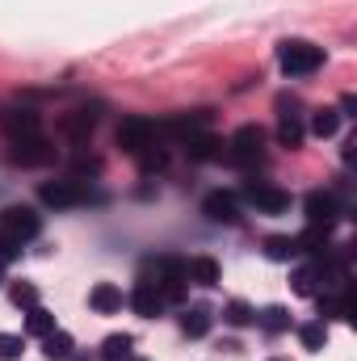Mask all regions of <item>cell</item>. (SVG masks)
<instances>
[{
  "label": "cell",
  "instance_id": "obj_1",
  "mask_svg": "<svg viewBox=\"0 0 357 361\" xmlns=\"http://www.w3.org/2000/svg\"><path fill=\"white\" fill-rule=\"evenodd\" d=\"M38 231H42V214H38V210H30V206H8V210L0 214V257L13 261Z\"/></svg>",
  "mask_w": 357,
  "mask_h": 361
},
{
  "label": "cell",
  "instance_id": "obj_2",
  "mask_svg": "<svg viewBox=\"0 0 357 361\" xmlns=\"http://www.w3.org/2000/svg\"><path fill=\"white\" fill-rule=\"evenodd\" d=\"M277 63H282L286 76H311L324 63V51L315 42H307V38H286L277 47Z\"/></svg>",
  "mask_w": 357,
  "mask_h": 361
},
{
  "label": "cell",
  "instance_id": "obj_3",
  "mask_svg": "<svg viewBox=\"0 0 357 361\" xmlns=\"http://www.w3.org/2000/svg\"><path fill=\"white\" fill-rule=\"evenodd\" d=\"M156 139H160V130H156L152 118H126V122L118 126V147H122L126 156H143L147 147H156Z\"/></svg>",
  "mask_w": 357,
  "mask_h": 361
},
{
  "label": "cell",
  "instance_id": "obj_4",
  "mask_svg": "<svg viewBox=\"0 0 357 361\" xmlns=\"http://www.w3.org/2000/svg\"><path fill=\"white\" fill-rule=\"evenodd\" d=\"M261 152H265V130H261V126H240V130L227 139V160L240 164V169L257 164Z\"/></svg>",
  "mask_w": 357,
  "mask_h": 361
},
{
  "label": "cell",
  "instance_id": "obj_5",
  "mask_svg": "<svg viewBox=\"0 0 357 361\" xmlns=\"http://www.w3.org/2000/svg\"><path fill=\"white\" fill-rule=\"evenodd\" d=\"M248 202L261 210V214H286L290 210V193L277 189V185H265V180H248Z\"/></svg>",
  "mask_w": 357,
  "mask_h": 361
},
{
  "label": "cell",
  "instance_id": "obj_6",
  "mask_svg": "<svg viewBox=\"0 0 357 361\" xmlns=\"http://www.w3.org/2000/svg\"><path fill=\"white\" fill-rule=\"evenodd\" d=\"M42 202L55 206V210H68V206L89 202V189L80 180H51V185H42Z\"/></svg>",
  "mask_w": 357,
  "mask_h": 361
},
{
  "label": "cell",
  "instance_id": "obj_7",
  "mask_svg": "<svg viewBox=\"0 0 357 361\" xmlns=\"http://www.w3.org/2000/svg\"><path fill=\"white\" fill-rule=\"evenodd\" d=\"M8 160H13V164H25V169H30V164H51V160H55V147H51L42 135H34V139H17L13 152H8Z\"/></svg>",
  "mask_w": 357,
  "mask_h": 361
},
{
  "label": "cell",
  "instance_id": "obj_8",
  "mask_svg": "<svg viewBox=\"0 0 357 361\" xmlns=\"http://www.w3.org/2000/svg\"><path fill=\"white\" fill-rule=\"evenodd\" d=\"M307 219H311V227H332L337 219H341V202L332 197V193H324V189H315V193H307Z\"/></svg>",
  "mask_w": 357,
  "mask_h": 361
},
{
  "label": "cell",
  "instance_id": "obj_9",
  "mask_svg": "<svg viewBox=\"0 0 357 361\" xmlns=\"http://www.w3.org/2000/svg\"><path fill=\"white\" fill-rule=\"evenodd\" d=\"M131 307H135V315H143V319H156V315H164V307H169V298L152 286V281H143L139 277V286L131 290Z\"/></svg>",
  "mask_w": 357,
  "mask_h": 361
},
{
  "label": "cell",
  "instance_id": "obj_10",
  "mask_svg": "<svg viewBox=\"0 0 357 361\" xmlns=\"http://www.w3.org/2000/svg\"><path fill=\"white\" fill-rule=\"evenodd\" d=\"M92 130H97V109H68L59 118V135L72 143H89Z\"/></svg>",
  "mask_w": 357,
  "mask_h": 361
},
{
  "label": "cell",
  "instance_id": "obj_11",
  "mask_svg": "<svg viewBox=\"0 0 357 361\" xmlns=\"http://www.w3.org/2000/svg\"><path fill=\"white\" fill-rule=\"evenodd\" d=\"M0 126H4L8 143L34 139V135H38V114H30V109H4V114H0Z\"/></svg>",
  "mask_w": 357,
  "mask_h": 361
},
{
  "label": "cell",
  "instance_id": "obj_12",
  "mask_svg": "<svg viewBox=\"0 0 357 361\" xmlns=\"http://www.w3.org/2000/svg\"><path fill=\"white\" fill-rule=\"evenodd\" d=\"M202 214H206V219H214V223H236V219H240L236 193H223V189L206 193V197H202Z\"/></svg>",
  "mask_w": 357,
  "mask_h": 361
},
{
  "label": "cell",
  "instance_id": "obj_13",
  "mask_svg": "<svg viewBox=\"0 0 357 361\" xmlns=\"http://www.w3.org/2000/svg\"><path fill=\"white\" fill-rule=\"evenodd\" d=\"M89 302H92L97 315H114V311H122V290H118L114 281H97L92 294H89Z\"/></svg>",
  "mask_w": 357,
  "mask_h": 361
},
{
  "label": "cell",
  "instance_id": "obj_14",
  "mask_svg": "<svg viewBox=\"0 0 357 361\" xmlns=\"http://www.w3.org/2000/svg\"><path fill=\"white\" fill-rule=\"evenodd\" d=\"M185 281H193V286H219V261H210V257L185 261Z\"/></svg>",
  "mask_w": 357,
  "mask_h": 361
},
{
  "label": "cell",
  "instance_id": "obj_15",
  "mask_svg": "<svg viewBox=\"0 0 357 361\" xmlns=\"http://www.w3.org/2000/svg\"><path fill=\"white\" fill-rule=\"evenodd\" d=\"M294 294H320L324 290V265L320 261H311V265H303V269H294Z\"/></svg>",
  "mask_w": 357,
  "mask_h": 361
},
{
  "label": "cell",
  "instance_id": "obj_16",
  "mask_svg": "<svg viewBox=\"0 0 357 361\" xmlns=\"http://www.w3.org/2000/svg\"><path fill=\"white\" fill-rule=\"evenodd\" d=\"M290 105H294V101H282V122H277V139H282L286 147H298V143H303V122H298V114H290Z\"/></svg>",
  "mask_w": 357,
  "mask_h": 361
},
{
  "label": "cell",
  "instance_id": "obj_17",
  "mask_svg": "<svg viewBox=\"0 0 357 361\" xmlns=\"http://www.w3.org/2000/svg\"><path fill=\"white\" fill-rule=\"evenodd\" d=\"M181 328H185V336H206V332H210V307H206V302H193V307H185V315H181Z\"/></svg>",
  "mask_w": 357,
  "mask_h": 361
},
{
  "label": "cell",
  "instance_id": "obj_18",
  "mask_svg": "<svg viewBox=\"0 0 357 361\" xmlns=\"http://www.w3.org/2000/svg\"><path fill=\"white\" fill-rule=\"evenodd\" d=\"M303 248H298V235H269L265 240V257L269 261H294Z\"/></svg>",
  "mask_w": 357,
  "mask_h": 361
},
{
  "label": "cell",
  "instance_id": "obj_19",
  "mask_svg": "<svg viewBox=\"0 0 357 361\" xmlns=\"http://www.w3.org/2000/svg\"><path fill=\"white\" fill-rule=\"evenodd\" d=\"M42 353H47V361H72V336L68 332H47L42 336Z\"/></svg>",
  "mask_w": 357,
  "mask_h": 361
},
{
  "label": "cell",
  "instance_id": "obj_20",
  "mask_svg": "<svg viewBox=\"0 0 357 361\" xmlns=\"http://www.w3.org/2000/svg\"><path fill=\"white\" fill-rule=\"evenodd\" d=\"M219 147H223V143H219L214 135H189V139H185L189 160H214V156H219Z\"/></svg>",
  "mask_w": 357,
  "mask_h": 361
},
{
  "label": "cell",
  "instance_id": "obj_21",
  "mask_svg": "<svg viewBox=\"0 0 357 361\" xmlns=\"http://www.w3.org/2000/svg\"><path fill=\"white\" fill-rule=\"evenodd\" d=\"M25 332H30V336H47V332H55V315H51L47 307H30V311H25Z\"/></svg>",
  "mask_w": 357,
  "mask_h": 361
},
{
  "label": "cell",
  "instance_id": "obj_22",
  "mask_svg": "<svg viewBox=\"0 0 357 361\" xmlns=\"http://www.w3.org/2000/svg\"><path fill=\"white\" fill-rule=\"evenodd\" d=\"M131 336L126 332H118V336H105V345H101V361H131Z\"/></svg>",
  "mask_w": 357,
  "mask_h": 361
},
{
  "label": "cell",
  "instance_id": "obj_23",
  "mask_svg": "<svg viewBox=\"0 0 357 361\" xmlns=\"http://www.w3.org/2000/svg\"><path fill=\"white\" fill-rule=\"evenodd\" d=\"M337 126H341V109H315V114H311V130H315L320 139H332Z\"/></svg>",
  "mask_w": 357,
  "mask_h": 361
},
{
  "label": "cell",
  "instance_id": "obj_24",
  "mask_svg": "<svg viewBox=\"0 0 357 361\" xmlns=\"http://www.w3.org/2000/svg\"><path fill=\"white\" fill-rule=\"evenodd\" d=\"M298 341H303V349H324L328 345V328H324V319H315V324H303L298 328Z\"/></svg>",
  "mask_w": 357,
  "mask_h": 361
},
{
  "label": "cell",
  "instance_id": "obj_25",
  "mask_svg": "<svg viewBox=\"0 0 357 361\" xmlns=\"http://www.w3.org/2000/svg\"><path fill=\"white\" fill-rule=\"evenodd\" d=\"M257 324H261L265 332H286V328H290V311H286V307H265V311L257 315Z\"/></svg>",
  "mask_w": 357,
  "mask_h": 361
},
{
  "label": "cell",
  "instance_id": "obj_26",
  "mask_svg": "<svg viewBox=\"0 0 357 361\" xmlns=\"http://www.w3.org/2000/svg\"><path fill=\"white\" fill-rule=\"evenodd\" d=\"M8 298H13L17 307H25V311H30V307H38V286H30V281H17V286L8 290Z\"/></svg>",
  "mask_w": 357,
  "mask_h": 361
},
{
  "label": "cell",
  "instance_id": "obj_27",
  "mask_svg": "<svg viewBox=\"0 0 357 361\" xmlns=\"http://www.w3.org/2000/svg\"><path fill=\"white\" fill-rule=\"evenodd\" d=\"M223 315H227V324L244 328V324H253V315H257V311H253L248 302H227V311H223Z\"/></svg>",
  "mask_w": 357,
  "mask_h": 361
},
{
  "label": "cell",
  "instance_id": "obj_28",
  "mask_svg": "<svg viewBox=\"0 0 357 361\" xmlns=\"http://www.w3.org/2000/svg\"><path fill=\"white\" fill-rule=\"evenodd\" d=\"M21 349H25V341H21V336L0 332V357H21Z\"/></svg>",
  "mask_w": 357,
  "mask_h": 361
},
{
  "label": "cell",
  "instance_id": "obj_29",
  "mask_svg": "<svg viewBox=\"0 0 357 361\" xmlns=\"http://www.w3.org/2000/svg\"><path fill=\"white\" fill-rule=\"evenodd\" d=\"M0 281H4V257H0Z\"/></svg>",
  "mask_w": 357,
  "mask_h": 361
},
{
  "label": "cell",
  "instance_id": "obj_30",
  "mask_svg": "<svg viewBox=\"0 0 357 361\" xmlns=\"http://www.w3.org/2000/svg\"><path fill=\"white\" fill-rule=\"evenodd\" d=\"M131 361H143V357H131Z\"/></svg>",
  "mask_w": 357,
  "mask_h": 361
},
{
  "label": "cell",
  "instance_id": "obj_31",
  "mask_svg": "<svg viewBox=\"0 0 357 361\" xmlns=\"http://www.w3.org/2000/svg\"><path fill=\"white\" fill-rule=\"evenodd\" d=\"M76 361H85V357H76Z\"/></svg>",
  "mask_w": 357,
  "mask_h": 361
}]
</instances>
